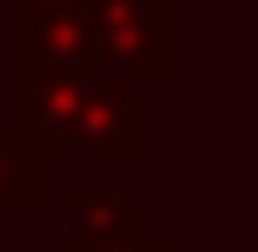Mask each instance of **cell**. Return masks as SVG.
<instances>
[{
    "instance_id": "obj_1",
    "label": "cell",
    "mask_w": 258,
    "mask_h": 252,
    "mask_svg": "<svg viewBox=\"0 0 258 252\" xmlns=\"http://www.w3.org/2000/svg\"><path fill=\"white\" fill-rule=\"evenodd\" d=\"M12 126L42 156H66V150L144 156L150 150V102L132 96L120 72L18 54V48H12Z\"/></svg>"
},
{
    "instance_id": "obj_2",
    "label": "cell",
    "mask_w": 258,
    "mask_h": 252,
    "mask_svg": "<svg viewBox=\"0 0 258 252\" xmlns=\"http://www.w3.org/2000/svg\"><path fill=\"white\" fill-rule=\"evenodd\" d=\"M90 66L120 78H168L180 60V0H84Z\"/></svg>"
},
{
    "instance_id": "obj_3",
    "label": "cell",
    "mask_w": 258,
    "mask_h": 252,
    "mask_svg": "<svg viewBox=\"0 0 258 252\" xmlns=\"http://www.w3.org/2000/svg\"><path fill=\"white\" fill-rule=\"evenodd\" d=\"M36 204H42V150L18 126H0V210H36Z\"/></svg>"
},
{
    "instance_id": "obj_4",
    "label": "cell",
    "mask_w": 258,
    "mask_h": 252,
    "mask_svg": "<svg viewBox=\"0 0 258 252\" xmlns=\"http://www.w3.org/2000/svg\"><path fill=\"white\" fill-rule=\"evenodd\" d=\"M66 252H180V246H174V234H162L156 222H126V228L72 222V246Z\"/></svg>"
},
{
    "instance_id": "obj_5",
    "label": "cell",
    "mask_w": 258,
    "mask_h": 252,
    "mask_svg": "<svg viewBox=\"0 0 258 252\" xmlns=\"http://www.w3.org/2000/svg\"><path fill=\"white\" fill-rule=\"evenodd\" d=\"M66 204H72V222H90V228H126V222H150V210H138L132 198L96 186V180H72L66 186Z\"/></svg>"
},
{
    "instance_id": "obj_6",
    "label": "cell",
    "mask_w": 258,
    "mask_h": 252,
    "mask_svg": "<svg viewBox=\"0 0 258 252\" xmlns=\"http://www.w3.org/2000/svg\"><path fill=\"white\" fill-rule=\"evenodd\" d=\"M12 6H18V12H30V6H54V0H12Z\"/></svg>"
}]
</instances>
